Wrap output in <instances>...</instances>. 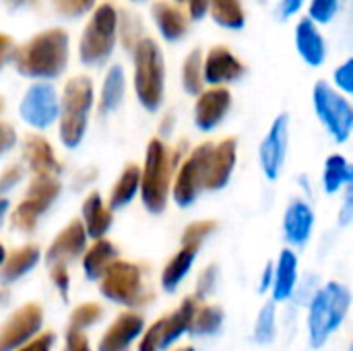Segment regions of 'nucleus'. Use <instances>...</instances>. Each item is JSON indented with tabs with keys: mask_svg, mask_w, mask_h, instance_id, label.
<instances>
[{
	"mask_svg": "<svg viewBox=\"0 0 353 351\" xmlns=\"http://www.w3.org/2000/svg\"><path fill=\"white\" fill-rule=\"evenodd\" d=\"M172 351H196L192 345H182V348H176V350Z\"/></svg>",
	"mask_w": 353,
	"mask_h": 351,
	"instance_id": "55",
	"label": "nucleus"
},
{
	"mask_svg": "<svg viewBox=\"0 0 353 351\" xmlns=\"http://www.w3.org/2000/svg\"><path fill=\"white\" fill-rule=\"evenodd\" d=\"M232 108V93L225 87H211L196 95L194 124L199 130L209 132L217 128Z\"/></svg>",
	"mask_w": 353,
	"mask_h": 351,
	"instance_id": "17",
	"label": "nucleus"
},
{
	"mask_svg": "<svg viewBox=\"0 0 353 351\" xmlns=\"http://www.w3.org/2000/svg\"><path fill=\"white\" fill-rule=\"evenodd\" d=\"M298 285V257L294 250H281L277 265H273V302H285L294 296Z\"/></svg>",
	"mask_w": 353,
	"mask_h": 351,
	"instance_id": "24",
	"label": "nucleus"
},
{
	"mask_svg": "<svg viewBox=\"0 0 353 351\" xmlns=\"http://www.w3.org/2000/svg\"><path fill=\"white\" fill-rule=\"evenodd\" d=\"M43 327V308L35 302L19 306L2 325H0V351L19 350L23 343L41 333Z\"/></svg>",
	"mask_w": 353,
	"mask_h": 351,
	"instance_id": "13",
	"label": "nucleus"
},
{
	"mask_svg": "<svg viewBox=\"0 0 353 351\" xmlns=\"http://www.w3.org/2000/svg\"><path fill=\"white\" fill-rule=\"evenodd\" d=\"M39 261H41V248L39 246L25 244L21 248H14L12 252L6 254V259L0 267V283L8 285V283L23 279L25 275H29L37 267Z\"/></svg>",
	"mask_w": 353,
	"mask_h": 351,
	"instance_id": "23",
	"label": "nucleus"
},
{
	"mask_svg": "<svg viewBox=\"0 0 353 351\" xmlns=\"http://www.w3.org/2000/svg\"><path fill=\"white\" fill-rule=\"evenodd\" d=\"M116 31H118V12L112 2H103L93 12L91 21L87 23L81 43L79 56L83 64H101L116 46Z\"/></svg>",
	"mask_w": 353,
	"mask_h": 351,
	"instance_id": "7",
	"label": "nucleus"
},
{
	"mask_svg": "<svg viewBox=\"0 0 353 351\" xmlns=\"http://www.w3.org/2000/svg\"><path fill=\"white\" fill-rule=\"evenodd\" d=\"M62 192L58 176H31L25 197L10 213V225L21 234H31L37 228L39 217L50 211Z\"/></svg>",
	"mask_w": 353,
	"mask_h": 351,
	"instance_id": "6",
	"label": "nucleus"
},
{
	"mask_svg": "<svg viewBox=\"0 0 353 351\" xmlns=\"http://www.w3.org/2000/svg\"><path fill=\"white\" fill-rule=\"evenodd\" d=\"M296 46H298V52L304 58V62H308L310 66H321L325 62V54H327L325 39L310 19H302L298 23Z\"/></svg>",
	"mask_w": 353,
	"mask_h": 351,
	"instance_id": "28",
	"label": "nucleus"
},
{
	"mask_svg": "<svg viewBox=\"0 0 353 351\" xmlns=\"http://www.w3.org/2000/svg\"><path fill=\"white\" fill-rule=\"evenodd\" d=\"M2 110H4V99L0 97V114H2Z\"/></svg>",
	"mask_w": 353,
	"mask_h": 351,
	"instance_id": "56",
	"label": "nucleus"
},
{
	"mask_svg": "<svg viewBox=\"0 0 353 351\" xmlns=\"http://www.w3.org/2000/svg\"><path fill=\"white\" fill-rule=\"evenodd\" d=\"M124 89H126V81H124V70L120 64H114L101 85V93H99V112L112 114L114 110H118V106L124 99Z\"/></svg>",
	"mask_w": 353,
	"mask_h": 351,
	"instance_id": "30",
	"label": "nucleus"
},
{
	"mask_svg": "<svg viewBox=\"0 0 353 351\" xmlns=\"http://www.w3.org/2000/svg\"><path fill=\"white\" fill-rule=\"evenodd\" d=\"M17 145V130L8 122H0V157Z\"/></svg>",
	"mask_w": 353,
	"mask_h": 351,
	"instance_id": "46",
	"label": "nucleus"
},
{
	"mask_svg": "<svg viewBox=\"0 0 353 351\" xmlns=\"http://www.w3.org/2000/svg\"><path fill=\"white\" fill-rule=\"evenodd\" d=\"M62 351H91L89 337L85 335V331L79 329H70L64 335V350Z\"/></svg>",
	"mask_w": 353,
	"mask_h": 351,
	"instance_id": "44",
	"label": "nucleus"
},
{
	"mask_svg": "<svg viewBox=\"0 0 353 351\" xmlns=\"http://www.w3.org/2000/svg\"><path fill=\"white\" fill-rule=\"evenodd\" d=\"M91 108H93L91 79L85 74L68 79L58 108V134L64 147L77 149L83 143Z\"/></svg>",
	"mask_w": 353,
	"mask_h": 351,
	"instance_id": "4",
	"label": "nucleus"
},
{
	"mask_svg": "<svg viewBox=\"0 0 353 351\" xmlns=\"http://www.w3.org/2000/svg\"><path fill=\"white\" fill-rule=\"evenodd\" d=\"M199 250H201V248H196V246H182V244H180V250H178V252L163 265V269H161L159 281H161L163 292L174 294V292L180 288V283L184 281V277L190 273V269H192V265H194V261H196Z\"/></svg>",
	"mask_w": 353,
	"mask_h": 351,
	"instance_id": "26",
	"label": "nucleus"
},
{
	"mask_svg": "<svg viewBox=\"0 0 353 351\" xmlns=\"http://www.w3.org/2000/svg\"><path fill=\"white\" fill-rule=\"evenodd\" d=\"M12 52H14V41H12V37L0 33V68L12 58Z\"/></svg>",
	"mask_w": 353,
	"mask_h": 351,
	"instance_id": "49",
	"label": "nucleus"
},
{
	"mask_svg": "<svg viewBox=\"0 0 353 351\" xmlns=\"http://www.w3.org/2000/svg\"><path fill=\"white\" fill-rule=\"evenodd\" d=\"M223 308L217 304H199L190 323V335L194 337H211L223 325Z\"/></svg>",
	"mask_w": 353,
	"mask_h": 351,
	"instance_id": "32",
	"label": "nucleus"
},
{
	"mask_svg": "<svg viewBox=\"0 0 353 351\" xmlns=\"http://www.w3.org/2000/svg\"><path fill=\"white\" fill-rule=\"evenodd\" d=\"M242 74H244V64L225 46H213L207 58H203V81H207L213 87L232 83Z\"/></svg>",
	"mask_w": 353,
	"mask_h": 351,
	"instance_id": "19",
	"label": "nucleus"
},
{
	"mask_svg": "<svg viewBox=\"0 0 353 351\" xmlns=\"http://www.w3.org/2000/svg\"><path fill=\"white\" fill-rule=\"evenodd\" d=\"M8 302V294H6V290L4 288H0V306L2 304H6Z\"/></svg>",
	"mask_w": 353,
	"mask_h": 351,
	"instance_id": "53",
	"label": "nucleus"
},
{
	"mask_svg": "<svg viewBox=\"0 0 353 351\" xmlns=\"http://www.w3.org/2000/svg\"><path fill=\"white\" fill-rule=\"evenodd\" d=\"M213 143H201L196 145L190 153H186V157H182L176 174H174V182H172V192L170 197L174 199V203L182 209L194 205V201L201 197V192H205V178H207V159H209V151H211Z\"/></svg>",
	"mask_w": 353,
	"mask_h": 351,
	"instance_id": "10",
	"label": "nucleus"
},
{
	"mask_svg": "<svg viewBox=\"0 0 353 351\" xmlns=\"http://www.w3.org/2000/svg\"><path fill=\"white\" fill-rule=\"evenodd\" d=\"M58 108H60V99L56 89L50 83H35L25 91L19 103V114L23 122H27L31 128L46 130L56 122Z\"/></svg>",
	"mask_w": 353,
	"mask_h": 351,
	"instance_id": "12",
	"label": "nucleus"
},
{
	"mask_svg": "<svg viewBox=\"0 0 353 351\" xmlns=\"http://www.w3.org/2000/svg\"><path fill=\"white\" fill-rule=\"evenodd\" d=\"M4 259H6V248H4L2 242H0V267H2V263H4Z\"/></svg>",
	"mask_w": 353,
	"mask_h": 351,
	"instance_id": "54",
	"label": "nucleus"
},
{
	"mask_svg": "<svg viewBox=\"0 0 353 351\" xmlns=\"http://www.w3.org/2000/svg\"><path fill=\"white\" fill-rule=\"evenodd\" d=\"M271 285H273V263H267V267H265V271H263V277H261V292H267V290H271Z\"/></svg>",
	"mask_w": 353,
	"mask_h": 351,
	"instance_id": "51",
	"label": "nucleus"
},
{
	"mask_svg": "<svg viewBox=\"0 0 353 351\" xmlns=\"http://www.w3.org/2000/svg\"><path fill=\"white\" fill-rule=\"evenodd\" d=\"M50 281L56 288V292L62 296V300H68V292H70V273H68V265L64 263H56L50 265Z\"/></svg>",
	"mask_w": 353,
	"mask_h": 351,
	"instance_id": "39",
	"label": "nucleus"
},
{
	"mask_svg": "<svg viewBox=\"0 0 353 351\" xmlns=\"http://www.w3.org/2000/svg\"><path fill=\"white\" fill-rule=\"evenodd\" d=\"M314 228V211L306 201H292L283 215V236L292 246H304Z\"/></svg>",
	"mask_w": 353,
	"mask_h": 351,
	"instance_id": "22",
	"label": "nucleus"
},
{
	"mask_svg": "<svg viewBox=\"0 0 353 351\" xmlns=\"http://www.w3.org/2000/svg\"><path fill=\"white\" fill-rule=\"evenodd\" d=\"M23 176H25L23 166H19V163L6 166V168L0 172V197H4L8 190H12V188L23 180Z\"/></svg>",
	"mask_w": 353,
	"mask_h": 351,
	"instance_id": "42",
	"label": "nucleus"
},
{
	"mask_svg": "<svg viewBox=\"0 0 353 351\" xmlns=\"http://www.w3.org/2000/svg\"><path fill=\"white\" fill-rule=\"evenodd\" d=\"M314 112L337 143H345L353 128V108L345 95L327 81H319L312 91Z\"/></svg>",
	"mask_w": 353,
	"mask_h": 351,
	"instance_id": "11",
	"label": "nucleus"
},
{
	"mask_svg": "<svg viewBox=\"0 0 353 351\" xmlns=\"http://www.w3.org/2000/svg\"><path fill=\"white\" fill-rule=\"evenodd\" d=\"M353 182V170L350 161L335 153L327 157L325 161V172H323V188L327 194H337L339 190L347 188Z\"/></svg>",
	"mask_w": 353,
	"mask_h": 351,
	"instance_id": "31",
	"label": "nucleus"
},
{
	"mask_svg": "<svg viewBox=\"0 0 353 351\" xmlns=\"http://www.w3.org/2000/svg\"><path fill=\"white\" fill-rule=\"evenodd\" d=\"M23 161L33 176H58L62 170L50 141L35 132L23 139Z\"/></svg>",
	"mask_w": 353,
	"mask_h": 351,
	"instance_id": "20",
	"label": "nucleus"
},
{
	"mask_svg": "<svg viewBox=\"0 0 353 351\" xmlns=\"http://www.w3.org/2000/svg\"><path fill=\"white\" fill-rule=\"evenodd\" d=\"M103 317V308L97 302H85L79 304L72 312H70V329H79L85 331L93 325H97Z\"/></svg>",
	"mask_w": 353,
	"mask_h": 351,
	"instance_id": "36",
	"label": "nucleus"
},
{
	"mask_svg": "<svg viewBox=\"0 0 353 351\" xmlns=\"http://www.w3.org/2000/svg\"><path fill=\"white\" fill-rule=\"evenodd\" d=\"M238 159V141L234 137H228L219 143H213L207 159V178H205V190H221L230 184L234 168Z\"/></svg>",
	"mask_w": 353,
	"mask_h": 351,
	"instance_id": "16",
	"label": "nucleus"
},
{
	"mask_svg": "<svg viewBox=\"0 0 353 351\" xmlns=\"http://www.w3.org/2000/svg\"><path fill=\"white\" fill-rule=\"evenodd\" d=\"M217 230V221L215 219H201V221H194L190 223L184 234H182V246H196L201 248L203 242Z\"/></svg>",
	"mask_w": 353,
	"mask_h": 351,
	"instance_id": "37",
	"label": "nucleus"
},
{
	"mask_svg": "<svg viewBox=\"0 0 353 351\" xmlns=\"http://www.w3.org/2000/svg\"><path fill=\"white\" fill-rule=\"evenodd\" d=\"M153 19L161 31V35L168 41H178L186 35L188 31V19L182 12V8H178L176 4L168 2V0H157L151 8Z\"/></svg>",
	"mask_w": 353,
	"mask_h": 351,
	"instance_id": "27",
	"label": "nucleus"
},
{
	"mask_svg": "<svg viewBox=\"0 0 353 351\" xmlns=\"http://www.w3.org/2000/svg\"><path fill=\"white\" fill-rule=\"evenodd\" d=\"M54 343H56V335L52 331H41L14 351H52Z\"/></svg>",
	"mask_w": 353,
	"mask_h": 351,
	"instance_id": "43",
	"label": "nucleus"
},
{
	"mask_svg": "<svg viewBox=\"0 0 353 351\" xmlns=\"http://www.w3.org/2000/svg\"><path fill=\"white\" fill-rule=\"evenodd\" d=\"M52 2H54L56 10L68 19H77V17L85 14L95 4V0H52Z\"/></svg>",
	"mask_w": 353,
	"mask_h": 351,
	"instance_id": "41",
	"label": "nucleus"
},
{
	"mask_svg": "<svg viewBox=\"0 0 353 351\" xmlns=\"http://www.w3.org/2000/svg\"><path fill=\"white\" fill-rule=\"evenodd\" d=\"M203 52L192 50L182 64V87L188 95H199L203 91Z\"/></svg>",
	"mask_w": 353,
	"mask_h": 351,
	"instance_id": "34",
	"label": "nucleus"
},
{
	"mask_svg": "<svg viewBox=\"0 0 353 351\" xmlns=\"http://www.w3.org/2000/svg\"><path fill=\"white\" fill-rule=\"evenodd\" d=\"M178 2L188 6V14L194 21H201L205 17L207 8H209V0H178Z\"/></svg>",
	"mask_w": 353,
	"mask_h": 351,
	"instance_id": "48",
	"label": "nucleus"
},
{
	"mask_svg": "<svg viewBox=\"0 0 353 351\" xmlns=\"http://www.w3.org/2000/svg\"><path fill=\"white\" fill-rule=\"evenodd\" d=\"M114 261H118L116 244L110 242L108 238H101V240H95L89 248H85L81 257V267L89 281H99Z\"/></svg>",
	"mask_w": 353,
	"mask_h": 351,
	"instance_id": "25",
	"label": "nucleus"
},
{
	"mask_svg": "<svg viewBox=\"0 0 353 351\" xmlns=\"http://www.w3.org/2000/svg\"><path fill=\"white\" fill-rule=\"evenodd\" d=\"M139 188H141V166L126 163V168L120 172V176L116 178V182L110 190L108 207L112 211L128 207L134 201V197L139 194Z\"/></svg>",
	"mask_w": 353,
	"mask_h": 351,
	"instance_id": "29",
	"label": "nucleus"
},
{
	"mask_svg": "<svg viewBox=\"0 0 353 351\" xmlns=\"http://www.w3.org/2000/svg\"><path fill=\"white\" fill-rule=\"evenodd\" d=\"M99 294L120 306H137L145 298L143 269L130 261H114L99 279Z\"/></svg>",
	"mask_w": 353,
	"mask_h": 351,
	"instance_id": "9",
	"label": "nucleus"
},
{
	"mask_svg": "<svg viewBox=\"0 0 353 351\" xmlns=\"http://www.w3.org/2000/svg\"><path fill=\"white\" fill-rule=\"evenodd\" d=\"M353 219V188L352 184L347 186L345 190V199H343V205H341V213H339V225L341 228H347Z\"/></svg>",
	"mask_w": 353,
	"mask_h": 351,
	"instance_id": "47",
	"label": "nucleus"
},
{
	"mask_svg": "<svg viewBox=\"0 0 353 351\" xmlns=\"http://www.w3.org/2000/svg\"><path fill=\"white\" fill-rule=\"evenodd\" d=\"M304 4V0H281V4H279V17L285 21V19H290L292 14H296L298 10H300V6Z\"/></svg>",
	"mask_w": 353,
	"mask_h": 351,
	"instance_id": "50",
	"label": "nucleus"
},
{
	"mask_svg": "<svg viewBox=\"0 0 353 351\" xmlns=\"http://www.w3.org/2000/svg\"><path fill=\"white\" fill-rule=\"evenodd\" d=\"M85 248H87V234L79 219H70L50 242V246L46 250V263H48V267L56 265V263L68 265L70 261L83 257Z\"/></svg>",
	"mask_w": 353,
	"mask_h": 351,
	"instance_id": "18",
	"label": "nucleus"
},
{
	"mask_svg": "<svg viewBox=\"0 0 353 351\" xmlns=\"http://www.w3.org/2000/svg\"><path fill=\"white\" fill-rule=\"evenodd\" d=\"M12 64L19 74L29 79H56L68 64V33L64 29H48L12 52Z\"/></svg>",
	"mask_w": 353,
	"mask_h": 351,
	"instance_id": "2",
	"label": "nucleus"
},
{
	"mask_svg": "<svg viewBox=\"0 0 353 351\" xmlns=\"http://www.w3.org/2000/svg\"><path fill=\"white\" fill-rule=\"evenodd\" d=\"M209 10L213 21L225 29H242L246 23L240 0H209Z\"/></svg>",
	"mask_w": 353,
	"mask_h": 351,
	"instance_id": "33",
	"label": "nucleus"
},
{
	"mask_svg": "<svg viewBox=\"0 0 353 351\" xmlns=\"http://www.w3.org/2000/svg\"><path fill=\"white\" fill-rule=\"evenodd\" d=\"M8 211H10L8 199H6V197H0V225H2V221H4V217L8 215Z\"/></svg>",
	"mask_w": 353,
	"mask_h": 351,
	"instance_id": "52",
	"label": "nucleus"
},
{
	"mask_svg": "<svg viewBox=\"0 0 353 351\" xmlns=\"http://www.w3.org/2000/svg\"><path fill=\"white\" fill-rule=\"evenodd\" d=\"M184 157L182 145L180 147H168L161 139L153 137L147 143L145 151V163L141 166V201L143 207L153 213L161 215L168 209L170 192L174 174Z\"/></svg>",
	"mask_w": 353,
	"mask_h": 351,
	"instance_id": "1",
	"label": "nucleus"
},
{
	"mask_svg": "<svg viewBox=\"0 0 353 351\" xmlns=\"http://www.w3.org/2000/svg\"><path fill=\"white\" fill-rule=\"evenodd\" d=\"M217 281H219V269H217L215 263H211V265H207V267L201 271V275H199V279H196L194 298H196L199 302H205V300L217 290Z\"/></svg>",
	"mask_w": 353,
	"mask_h": 351,
	"instance_id": "38",
	"label": "nucleus"
},
{
	"mask_svg": "<svg viewBox=\"0 0 353 351\" xmlns=\"http://www.w3.org/2000/svg\"><path fill=\"white\" fill-rule=\"evenodd\" d=\"M79 221L87 234V240H93V242L101 240L110 232V228L114 223V215L97 190H93L85 197V201L81 205V219Z\"/></svg>",
	"mask_w": 353,
	"mask_h": 351,
	"instance_id": "21",
	"label": "nucleus"
},
{
	"mask_svg": "<svg viewBox=\"0 0 353 351\" xmlns=\"http://www.w3.org/2000/svg\"><path fill=\"white\" fill-rule=\"evenodd\" d=\"M352 306V292L339 281H329L310 298L308 337L314 350H321L329 337L343 325Z\"/></svg>",
	"mask_w": 353,
	"mask_h": 351,
	"instance_id": "3",
	"label": "nucleus"
},
{
	"mask_svg": "<svg viewBox=\"0 0 353 351\" xmlns=\"http://www.w3.org/2000/svg\"><path fill=\"white\" fill-rule=\"evenodd\" d=\"M335 83L343 93L353 91V60H345L337 70H335Z\"/></svg>",
	"mask_w": 353,
	"mask_h": 351,
	"instance_id": "45",
	"label": "nucleus"
},
{
	"mask_svg": "<svg viewBox=\"0 0 353 351\" xmlns=\"http://www.w3.org/2000/svg\"><path fill=\"white\" fill-rule=\"evenodd\" d=\"M288 145H290V116L279 114L259 147V159L267 180H277L281 176L288 157Z\"/></svg>",
	"mask_w": 353,
	"mask_h": 351,
	"instance_id": "14",
	"label": "nucleus"
},
{
	"mask_svg": "<svg viewBox=\"0 0 353 351\" xmlns=\"http://www.w3.org/2000/svg\"><path fill=\"white\" fill-rule=\"evenodd\" d=\"M134 93L147 112H157L165 93V62L161 48L145 37L134 46Z\"/></svg>",
	"mask_w": 353,
	"mask_h": 351,
	"instance_id": "5",
	"label": "nucleus"
},
{
	"mask_svg": "<svg viewBox=\"0 0 353 351\" xmlns=\"http://www.w3.org/2000/svg\"><path fill=\"white\" fill-rule=\"evenodd\" d=\"M339 10V0H312L310 2V21L329 23Z\"/></svg>",
	"mask_w": 353,
	"mask_h": 351,
	"instance_id": "40",
	"label": "nucleus"
},
{
	"mask_svg": "<svg viewBox=\"0 0 353 351\" xmlns=\"http://www.w3.org/2000/svg\"><path fill=\"white\" fill-rule=\"evenodd\" d=\"M275 335H277V308L275 302H267L256 317L254 341L259 345H271L275 341Z\"/></svg>",
	"mask_w": 353,
	"mask_h": 351,
	"instance_id": "35",
	"label": "nucleus"
},
{
	"mask_svg": "<svg viewBox=\"0 0 353 351\" xmlns=\"http://www.w3.org/2000/svg\"><path fill=\"white\" fill-rule=\"evenodd\" d=\"M145 331V317L134 310L118 314L101 335L97 351H128Z\"/></svg>",
	"mask_w": 353,
	"mask_h": 351,
	"instance_id": "15",
	"label": "nucleus"
},
{
	"mask_svg": "<svg viewBox=\"0 0 353 351\" xmlns=\"http://www.w3.org/2000/svg\"><path fill=\"white\" fill-rule=\"evenodd\" d=\"M199 304L201 302L194 296L184 298L178 308L163 314L153 325L145 327V331H143V335L139 339L137 351L170 350L182 335H186L190 331V323H192V317H194V310H196Z\"/></svg>",
	"mask_w": 353,
	"mask_h": 351,
	"instance_id": "8",
	"label": "nucleus"
},
{
	"mask_svg": "<svg viewBox=\"0 0 353 351\" xmlns=\"http://www.w3.org/2000/svg\"><path fill=\"white\" fill-rule=\"evenodd\" d=\"M8 2H12V4H19V2H23V0H8Z\"/></svg>",
	"mask_w": 353,
	"mask_h": 351,
	"instance_id": "57",
	"label": "nucleus"
}]
</instances>
